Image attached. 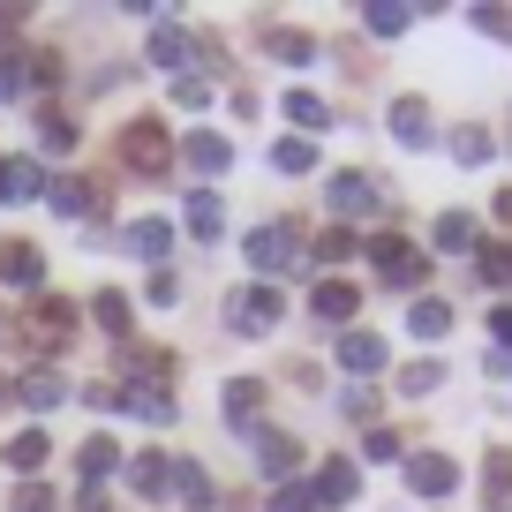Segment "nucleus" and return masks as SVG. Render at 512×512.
<instances>
[{
  "mask_svg": "<svg viewBox=\"0 0 512 512\" xmlns=\"http://www.w3.org/2000/svg\"><path fill=\"white\" fill-rule=\"evenodd\" d=\"M241 256H249V272L272 287L279 272H294V264L309 256V234H302V219H264L249 241H241Z\"/></svg>",
  "mask_w": 512,
  "mask_h": 512,
  "instance_id": "nucleus-1",
  "label": "nucleus"
},
{
  "mask_svg": "<svg viewBox=\"0 0 512 512\" xmlns=\"http://www.w3.org/2000/svg\"><path fill=\"white\" fill-rule=\"evenodd\" d=\"M113 151H121V166H128V174H144V181H159L166 166L181 159V151L166 144V128L151 121V113H136V121H128L121 136H113Z\"/></svg>",
  "mask_w": 512,
  "mask_h": 512,
  "instance_id": "nucleus-2",
  "label": "nucleus"
},
{
  "mask_svg": "<svg viewBox=\"0 0 512 512\" xmlns=\"http://www.w3.org/2000/svg\"><path fill=\"white\" fill-rule=\"evenodd\" d=\"M362 256H369V272H377V287H422V279H430V256H422L415 241H400V234H369Z\"/></svg>",
  "mask_w": 512,
  "mask_h": 512,
  "instance_id": "nucleus-3",
  "label": "nucleus"
},
{
  "mask_svg": "<svg viewBox=\"0 0 512 512\" xmlns=\"http://www.w3.org/2000/svg\"><path fill=\"white\" fill-rule=\"evenodd\" d=\"M16 339H23L31 354H61L68 339H76V302H61V294H38V302L23 309Z\"/></svg>",
  "mask_w": 512,
  "mask_h": 512,
  "instance_id": "nucleus-4",
  "label": "nucleus"
},
{
  "mask_svg": "<svg viewBox=\"0 0 512 512\" xmlns=\"http://www.w3.org/2000/svg\"><path fill=\"white\" fill-rule=\"evenodd\" d=\"M279 287H264V279H256V287H241V294H226V332L234 339H256V332H272L279 324Z\"/></svg>",
  "mask_w": 512,
  "mask_h": 512,
  "instance_id": "nucleus-5",
  "label": "nucleus"
},
{
  "mask_svg": "<svg viewBox=\"0 0 512 512\" xmlns=\"http://www.w3.org/2000/svg\"><path fill=\"white\" fill-rule=\"evenodd\" d=\"M249 452H256V475L272 482V490H287V482H294V467H302V445H294L287 430H264V422L249 430Z\"/></svg>",
  "mask_w": 512,
  "mask_h": 512,
  "instance_id": "nucleus-6",
  "label": "nucleus"
},
{
  "mask_svg": "<svg viewBox=\"0 0 512 512\" xmlns=\"http://www.w3.org/2000/svg\"><path fill=\"white\" fill-rule=\"evenodd\" d=\"M46 204L61 211V219H98V211H106V181L61 174V181H46Z\"/></svg>",
  "mask_w": 512,
  "mask_h": 512,
  "instance_id": "nucleus-7",
  "label": "nucleus"
},
{
  "mask_svg": "<svg viewBox=\"0 0 512 512\" xmlns=\"http://www.w3.org/2000/svg\"><path fill=\"white\" fill-rule=\"evenodd\" d=\"M324 204H332V219H369V211H377V181L369 174H332L324 181Z\"/></svg>",
  "mask_w": 512,
  "mask_h": 512,
  "instance_id": "nucleus-8",
  "label": "nucleus"
},
{
  "mask_svg": "<svg viewBox=\"0 0 512 512\" xmlns=\"http://www.w3.org/2000/svg\"><path fill=\"white\" fill-rule=\"evenodd\" d=\"M407 490L415 497H452L460 490V467H452L445 452H415V460H407Z\"/></svg>",
  "mask_w": 512,
  "mask_h": 512,
  "instance_id": "nucleus-9",
  "label": "nucleus"
},
{
  "mask_svg": "<svg viewBox=\"0 0 512 512\" xmlns=\"http://www.w3.org/2000/svg\"><path fill=\"white\" fill-rule=\"evenodd\" d=\"M354 309H362V287H354V279H324V287H309V317H317V324H354Z\"/></svg>",
  "mask_w": 512,
  "mask_h": 512,
  "instance_id": "nucleus-10",
  "label": "nucleus"
},
{
  "mask_svg": "<svg viewBox=\"0 0 512 512\" xmlns=\"http://www.w3.org/2000/svg\"><path fill=\"white\" fill-rule=\"evenodd\" d=\"M0 279H8L16 294H31V302H38V279H46V256H38L31 241H0Z\"/></svg>",
  "mask_w": 512,
  "mask_h": 512,
  "instance_id": "nucleus-11",
  "label": "nucleus"
},
{
  "mask_svg": "<svg viewBox=\"0 0 512 512\" xmlns=\"http://www.w3.org/2000/svg\"><path fill=\"white\" fill-rule=\"evenodd\" d=\"M384 362H392V347H384L377 332H339V369H347V377H377Z\"/></svg>",
  "mask_w": 512,
  "mask_h": 512,
  "instance_id": "nucleus-12",
  "label": "nucleus"
},
{
  "mask_svg": "<svg viewBox=\"0 0 512 512\" xmlns=\"http://www.w3.org/2000/svg\"><path fill=\"white\" fill-rule=\"evenodd\" d=\"M128 490L136 497H166L174 490V452H136V460H128Z\"/></svg>",
  "mask_w": 512,
  "mask_h": 512,
  "instance_id": "nucleus-13",
  "label": "nucleus"
},
{
  "mask_svg": "<svg viewBox=\"0 0 512 512\" xmlns=\"http://www.w3.org/2000/svg\"><path fill=\"white\" fill-rule=\"evenodd\" d=\"M181 159H189V166H196L204 181H219L226 166H234V144H226V136H211V128H196L189 144H181Z\"/></svg>",
  "mask_w": 512,
  "mask_h": 512,
  "instance_id": "nucleus-14",
  "label": "nucleus"
},
{
  "mask_svg": "<svg viewBox=\"0 0 512 512\" xmlns=\"http://www.w3.org/2000/svg\"><path fill=\"white\" fill-rule=\"evenodd\" d=\"M144 53H151V61H159V68H174V76H189V61H196V38L181 31V23H159Z\"/></svg>",
  "mask_w": 512,
  "mask_h": 512,
  "instance_id": "nucleus-15",
  "label": "nucleus"
},
{
  "mask_svg": "<svg viewBox=\"0 0 512 512\" xmlns=\"http://www.w3.org/2000/svg\"><path fill=\"white\" fill-rule=\"evenodd\" d=\"M354 490H362V475H354V460H324V467H317V505H324V512L354 505Z\"/></svg>",
  "mask_w": 512,
  "mask_h": 512,
  "instance_id": "nucleus-16",
  "label": "nucleus"
},
{
  "mask_svg": "<svg viewBox=\"0 0 512 512\" xmlns=\"http://www.w3.org/2000/svg\"><path fill=\"white\" fill-rule=\"evenodd\" d=\"M445 151H452V166H490L497 136H490V128H482V121H460V128H452V136H445Z\"/></svg>",
  "mask_w": 512,
  "mask_h": 512,
  "instance_id": "nucleus-17",
  "label": "nucleus"
},
{
  "mask_svg": "<svg viewBox=\"0 0 512 512\" xmlns=\"http://www.w3.org/2000/svg\"><path fill=\"white\" fill-rule=\"evenodd\" d=\"M121 415H144V422H174V384H128V392H121Z\"/></svg>",
  "mask_w": 512,
  "mask_h": 512,
  "instance_id": "nucleus-18",
  "label": "nucleus"
},
{
  "mask_svg": "<svg viewBox=\"0 0 512 512\" xmlns=\"http://www.w3.org/2000/svg\"><path fill=\"white\" fill-rule=\"evenodd\" d=\"M128 249L144 256L151 272H166V249H174V226H166V219H136V226H128Z\"/></svg>",
  "mask_w": 512,
  "mask_h": 512,
  "instance_id": "nucleus-19",
  "label": "nucleus"
},
{
  "mask_svg": "<svg viewBox=\"0 0 512 512\" xmlns=\"http://www.w3.org/2000/svg\"><path fill=\"white\" fill-rule=\"evenodd\" d=\"M181 226H189L196 241H219V234H226V204H219L211 189H196V196H189V211H181Z\"/></svg>",
  "mask_w": 512,
  "mask_h": 512,
  "instance_id": "nucleus-20",
  "label": "nucleus"
},
{
  "mask_svg": "<svg viewBox=\"0 0 512 512\" xmlns=\"http://www.w3.org/2000/svg\"><path fill=\"white\" fill-rule=\"evenodd\" d=\"M482 505H490V512H512V452H505V445L482 460Z\"/></svg>",
  "mask_w": 512,
  "mask_h": 512,
  "instance_id": "nucleus-21",
  "label": "nucleus"
},
{
  "mask_svg": "<svg viewBox=\"0 0 512 512\" xmlns=\"http://www.w3.org/2000/svg\"><path fill=\"white\" fill-rule=\"evenodd\" d=\"M392 136H400L407 151H422L430 144V106H422V98H392Z\"/></svg>",
  "mask_w": 512,
  "mask_h": 512,
  "instance_id": "nucleus-22",
  "label": "nucleus"
},
{
  "mask_svg": "<svg viewBox=\"0 0 512 512\" xmlns=\"http://www.w3.org/2000/svg\"><path fill=\"white\" fill-rule=\"evenodd\" d=\"M256 407H264V384H256V377H234V384H226V422H234L241 437L256 430Z\"/></svg>",
  "mask_w": 512,
  "mask_h": 512,
  "instance_id": "nucleus-23",
  "label": "nucleus"
},
{
  "mask_svg": "<svg viewBox=\"0 0 512 512\" xmlns=\"http://www.w3.org/2000/svg\"><path fill=\"white\" fill-rule=\"evenodd\" d=\"M0 460L16 467V475H23V482H31V475H38V467H46V460H53V445H46V430H23V437H8V452H0Z\"/></svg>",
  "mask_w": 512,
  "mask_h": 512,
  "instance_id": "nucleus-24",
  "label": "nucleus"
},
{
  "mask_svg": "<svg viewBox=\"0 0 512 512\" xmlns=\"http://www.w3.org/2000/svg\"><path fill=\"white\" fill-rule=\"evenodd\" d=\"M113 467H121V445H113V437H83V452H76V475H83V490H91V482H106Z\"/></svg>",
  "mask_w": 512,
  "mask_h": 512,
  "instance_id": "nucleus-25",
  "label": "nucleus"
},
{
  "mask_svg": "<svg viewBox=\"0 0 512 512\" xmlns=\"http://www.w3.org/2000/svg\"><path fill=\"white\" fill-rule=\"evenodd\" d=\"M362 23H369V38H400L407 23H415V8H407V0H369Z\"/></svg>",
  "mask_w": 512,
  "mask_h": 512,
  "instance_id": "nucleus-26",
  "label": "nucleus"
},
{
  "mask_svg": "<svg viewBox=\"0 0 512 512\" xmlns=\"http://www.w3.org/2000/svg\"><path fill=\"white\" fill-rule=\"evenodd\" d=\"M16 400H23V407H38V415H46V407H61V400H68V384L53 377V369H31V377L16 384Z\"/></svg>",
  "mask_w": 512,
  "mask_h": 512,
  "instance_id": "nucleus-27",
  "label": "nucleus"
},
{
  "mask_svg": "<svg viewBox=\"0 0 512 512\" xmlns=\"http://www.w3.org/2000/svg\"><path fill=\"white\" fill-rule=\"evenodd\" d=\"M264 53H272V61H287V68H309V61H317V38H302V31H264Z\"/></svg>",
  "mask_w": 512,
  "mask_h": 512,
  "instance_id": "nucleus-28",
  "label": "nucleus"
},
{
  "mask_svg": "<svg viewBox=\"0 0 512 512\" xmlns=\"http://www.w3.org/2000/svg\"><path fill=\"white\" fill-rule=\"evenodd\" d=\"M174 497H181L189 512H204V505H211V475H204L196 460H174Z\"/></svg>",
  "mask_w": 512,
  "mask_h": 512,
  "instance_id": "nucleus-29",
  "label": "nucleus"
},
{
  "mask_svg": "<svg viewBox=\"0 0 512 512\" xmlns=\"http://www.w3.org/2000/svg\"><path fill=\"white\" fill-rule=\"evenodd\" d=\"M38 144H46V151H61V159H68V151H76V121H68L61 106H38Z\"/></svg>",
  "mask_w": 512,
  "mask_h": 512,
  "instance_id": "nucleus-30",
  "label": "nucleus"
},
{
  "mask_svg": "<svg viewBox=\"0 0 512 512\" xmlns=\"http://www.w3.org/2000/svg\"><path fill=\"white\" fill-rule=\"evenodd\" d=\"M407 332L415 339H445L452 332V302H415L407 309Z\"/></svg>",
  "mask_w": 512,
  "mask_h": 512,
  "instance_id": "nucleus-31",
  "label": "nucleus"
},
{
  "mask_svg": "<svg viewBox=\"0 0 512 512\" xmlns=\"http://www.w3.org/2000/svg\"><path fill=\"white\" fill-rule=\"evenodd\" d=\"M475 272H482V287H512V249H497V241H475Z\"/></svg>",
  "mask_w": 512,
  "mask_h": 512,
  "instance_id": "nucleus-32",
  "label": "nucleus"
},
{
  "mask_svg": "<svg viewBox=\"0 0 512 512\" xmlns=\"http://www.w3.org/2000/svg\"><path fill=\"white\" fill-rule=\"evenodd\" d=\"M272 166H279V174H309V166H317V144H309V136H279Z\"/></svg>",
  "mask_w": 512,
  "mask_h": 512,
  "instance_id": "nucleus-33",
  "label": "nucleus"
},
{
  "mask_svg": "<svg viewBox=\"0 0 512 512\" xmlns=\"http://www.w3.org/2000/svg\"><path fill=\"white\" fill-rule=\"evenodd\" d=\"M23 196H46V166L38 159H8V204H23Z\"/></svg>",
  "mask_w": 512,
  "mask_h": 512,
  "instance_id": "nucleus-34",
  "label": "nucleus"
},
{
  "mask_svg": "<svg viewBox=\"0 0 512 512\" xmlns=\"http://www.w3.org/2000/svg\"><path fill=\"white\" fill-rule=\"evenodd\" d=\"M287 121L294 128H332V106H324L317 91H287Z\"/></svg>",
  "mask_w": 512,
  "mask_h": 512,
  "instance_id": "nucleus-35",
  "label": "nucleus"
},
{
  "mask_svg": "<svg viewBox=\"0 0 512 512\" xmlns=\"http://www.w3.org/2000/svg\"><path fill=\"white\" fill-rule=\"evenodd\" d=\"M437 384H445V362H407L400 369V392H407V400H430Z\"/></svg>",
  "mask_w": 512,
  "mask_h": 512,
  "instance_id": "nucleus-36",
  "label": "nucleus"
},
{
  "mask_svg": "<svg viewBox=\"0 0 512 512\" xmlns=\"http://www.w3.org/2000/svg\"><path fill=\"white\" fill-rule=\"evenodd\" d=\"M437 249H475V219L467 211H437Z\"/></svg>",
  "mask_w": 512,
  "mask_h": 512,
  "instance_id": "nucleus-37",
  "label": "nucleus"
},
{
  "mask_svg": "<svg viewBox=\"0 0 512 512\" xmlns=\"http://www.w3.org/2000/svg\"><path fill=\"white\" fill-rule=\"evenodd\" d=\"M91 317H98V324H106V332L128 347V294H98V302H91Z\"/></svg>",
  "mask_w": 512,
  "mask_h": 512,
  "instance_id": "nucleus-38",
  "label": "nucleus"
},
{
  "mask_svg": "<svg viewBox=\"0 0 512 512\" xmlns=\"http://www.w3.org/2000/svg\"><path fill=\"white\" fill-rule=\"evenodd\" d=\"M467 23L482 38H497V46H512V8H467Z\"/></svg>",
  "mask_w": 512,
  "mask_h": 512,
  "instance_id": "nucleus-39",
  "label": "nucleus"
},
{
  "mask_svg": "<svg viewBox=\"0 0 512 512\" xmlns=\"http://www.w3.org/2000/svg\"><path fill=\"white\" fill-rule=\"evenodd\" d=\"M272 512H324L317 505V482H287V490H272Z\"/></svg>",
  "mask_w": 512,
  "mask_h": 512,
  "instance_id": "nucleus-40",
  "label": "nucleus"
},
{
  "mask_svg": "<svg viewBox=\"0 0 512 512\" xmlns=\"http://www.w3.org/2000/svg\"><path fill=\"white\" fill-rule=\"evenodd\" d=\"M23 83H31V68H23L16 53H0V106H16V98H23Z\"/></svg>",
  "mask_w": 512,
  "mask_h": 512,
  "instance_id": "nucleus-41",
  "label": "nucleus"
},
{
  "mask_svg": "<svg viewBox=\"0 0 512 512\" xmlns=\"http://www.w3.org/2000/svg\"><path fill=\"white\" fill-rule=\"evenodd\" d=\"M174 106H189V113H204V106H211V83L196 76V68H189V76H174Z\"/></svg>",
  "mask_w": 512,
  "mask_h": 512,
  "instance_id": "nucleus-42",
  "label": "nucleus"
},
{
  "mask_svg": "<svg viewBox=\"0 0 512 512\" xmlns=\"http://www.w3.org/2000/svg\"><path fill=\"white\" fill-rule=\"evenodd\" d=\"M354 249H362V241H354L347 226H324V234H317V256H324V264H339V256H354Z\"/></svg>",
  "mask_w": 512,
  "mask_h": 512,
  "instance_id": "nucleus-43",
  "label": "nucleus"
},
{
  "mask_svg": "<svg viewBox=\"0 0 512 512\" xmlns=\"http://www.w3.org/2000/svg\"><path fill=\"white\" fill-rule=\"evenodd\" d=\"M362 460H400V430H369L362 437Z\"/></svg>",
  "mask_w": 512,
  "mask_h": 512,
  "instance_id": "nucleus-44",
  "label": "nucleus"
},
{
  "mask_svg": "<svg viewBox=\"0 0 512 512\" xmlns=\"http://www.w3.org/2000/svg\"><path fill=\"white\" fill-rule=\"evenodd\" d=\"M31 83H46V91H61V53H38V61H31Z\"/></svg>",
  "mask_w": 512,
  "mask_h": 512,
  "instance_id": "nucleus-45",
  "label": "nucleus"
},
{
  "mask_svg": "<svg viewBox=\"0 0 512 512\" xmlns=\"http://www.w3.org/2000/svg\"><path fill=\"white\" fill-rule=\"evenodd\" d=\"M151 302L174 309V302H181V279H174V272H151Z\"/></svg>",
  "mask_w": 512,
  "mask_h": 512,
  "instance_id": "nucleus-46",
  "label": "nucleus"
},
{
  "mask_svg": "<svg viewBox=\"0 0 512 512\" xmlns=\"http://www.w3.org/2000/svg\"><path fill=\"white\" fill-rule=\"evenodd\" d=\"M16 512H53V490H38V482H23V490H16Z\"/></svg>",
  "mask_w": 512,
  "mask_h": 512,
  "instance_id": "nucleus-47",
  "label": "nucleus"
},
{
  "mask_svg": "<svg viewBox=\"0 0 512 512\" xmlns=\"http://www.w3.org/2000/svg\"><path fill=\"white\" fill-rule=\"evenodd\" d=\"M339 407H347L354 422H369V415H377V392H362V384H354V392H347V400H339Z\"/></svg>",
  "mask_w": 512,
  "mask_h": 512,
  "instance_id": "nucleus-48",
  "label": "nucleus"
},
{
  "mask_svg": "<svg viewBox=\"0 0 512 512\" xmlns=\"http://www.w3.org/2000/svg\"><path fill=\"white\" fill-rule=\"evenodd\" d=\"M490 339H497V354H512V309H490Z\"/></svg>",
  "mask_w": 512,
  "mask_h": 512,
  "instance_id": "nucleus-49",
  "label": "nucleus"
},
{
  "mask_svg": "<svg viewBox=\"0 0 512 512\" xmlns=\"http://www.w3.org/2000/svg\"><path fill=\"white\" fill-rule=\"evenodd\" d=\"M23 31V8H0V53H8V38Z\"/></svg>",
  "mask_w": 512,
  "mask_h": 512,
  "instance_id": "nucleus-50",
  "label": "nucleus"
},
{
  "mask_svg": "<svg viewBox=\"0 0 512 512\" xmlns=\"http://www.w3.org/2000/svg\"><path fill=\"white\" fill-rule=\"evenodd\" d=\"M497 226H512V189H497Z\"/></svg>",
  "mask_w": 512,
  "mask_h": 512,
  "instance_id": "nucleus-51",
  "label": "nucleus"
},
{
  "mask_svg": "<svg viewBox=\"0 0 512 512\" xmlns=\"http://www.w3.org/2000/svg\"><path fill=\"white\" fill-rule=\"evenodd\" d=\"M8 407H16V377H0V415H8Z\"/></svg>",
  "mask_w": 512,
  "mask_h": 512,
  "instance_id": "nucleus-52",
  "label": "nucleus"
},
{
  "mask_svg": "<svg viewBox=\"0 0 512 512\" xmlns=\"http://www.w3.org/2000/svg\"><path fill=\"white\" fill-rule=\"evenodd\" d=\"M0 204H8V159H0Z\"/></svg>",
  "mask_w": 512,
  "mask_h": 512,
  "instance_id": "nucleus-53",
  "label": "nucleus"
},
{
  "mask_svg": "<svg viewBox=\"0 0 512 512\" xmlns=\"http://www.w3.org/2000/svg\"><path fill=\"white\" fill-rule=\"evenodd\" d=\"M505 144H512V121H505Z\"/></svg>",
  "mask_w": 512,
  "mask_h": 512,
  "instance_id": "nucleus-54",
  "label": "nucleus"
}]
</instances>
